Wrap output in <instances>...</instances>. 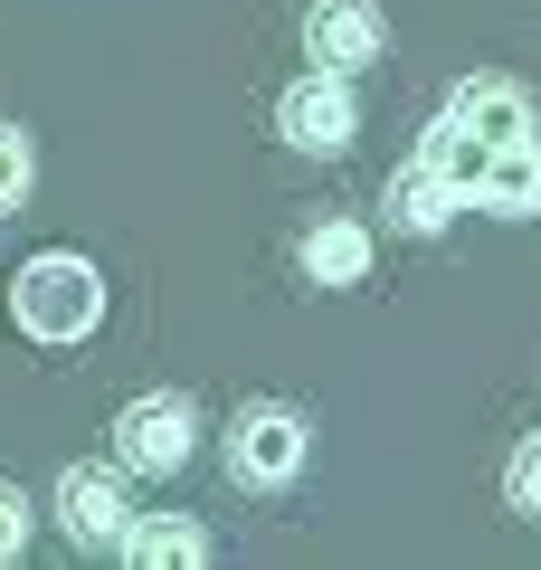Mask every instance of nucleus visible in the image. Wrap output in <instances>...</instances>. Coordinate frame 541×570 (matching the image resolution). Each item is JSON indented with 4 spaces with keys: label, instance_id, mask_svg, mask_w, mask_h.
<instances>
[{
    "label": "nucleus",
    "instance_id": "4",
    "mask_svg": "<svg viewBox=\"0 0 541 570\" xmlns=\"http://www.w3.org/2000/svg\"><path fill=\"white\" fill-rule=\"evenodd\" d=\"M276 134L295 142V153H352V134H361V105H352V86H342L333 67H314L304 86H285V105H276Z\"/></svg>",
    "mask_w": 541,
    "mask_h": 570
},
{
    "label": "nucleus",
    "instance_id": "7",
    "mask_svg": "<svg viewBox=\"0 0 541 570\" xmlns=\"http://www.w3.org/2000/svg\"><path fill=\"white\" fill-rule=\"evenodd\" d=\"M446 115H456L475 142H522L532 134V96H522L513 77H465L456 96H446Z\"/></svg>",
    "mask_w": 541,
    "mask_h": 570
},
{
    "label": "nucleus",
    "instance_id": "5",
    "mask_svg": "<svg viewBox=\"0 0 541 570\" xmlns=\"http://www.w3.org/2000/svg\"><path fill=\"white\" fill-rule=\"evenodd\" d=\"M381 0H314L304 10V58L314 67H333V77H352V67H371L381 58Z\"/></svg>",
    "mask_w": 541,
    "mask_h": 570
},
{
    "label": "nucleus",
    "instance_id": "8",
    "mask_svg": "<svg viewBox=\"0 0 541 570\" xmlns=\"http://www.w3.org/2000/svg\"><path fill=\"white\" fill-rule=\"evenodd\" d=\"M475 209H494V219H532V209H541V134L494 142V163H484Z\"/></svg>",
    "mask_w": 541,
    "mask_h": 570
},
{
    "label": "nucleus",
    "instance_id": "2",
    "mask_svg": "<svg viewBox=\"0 0 541 570\" xmlns=\"http://www.w3.org/2000/svg\"><path fill=\"white\" fill-rule=\"evenodd\" d=\"M304 456H314V438L285 400H247L228 419V475L238 485H285V475H304Z\"/></svg>",
    "mask_w": 541,
    "mask_h": 570
},
{
    "label": "nucleus",
    "instance_id": "3",
    "mask_svg": "<svg viewBox=\"0 0 541 570\" xmlns=\"http://www.w3.org/2000/svg\"><path fill=\"white\" fill-rule=\"evenodd\" d=\"M190 448H200V409L180 400V390H153V400H134L115 419V456L134 475H180V466H190Z\"/></svg>",
    "mask_w": 541,
    "mask_h": 570
},
{
    "label": "nucleus",
    "instance_id": "1",
    "mask_svg": "<svg viewBox=\"0 0 541 570\" xmlns=\"http://www.w3.org/2000/svg\"><path fill=\"white\" fill-rule=\"evenodd\" d=\"M10 314H20V333H39V343H86V333L105 324V276L86 257H29L20 285H10Z\"/></svg>",
    "mask_w": 541,
    "mask_h": 570
},
{
    "label": "nucleus",
    "instance_id": "6",
    "mask_svg": "<svg viewBox=\"0 0 541 570\" xmlns=\"http://www.w3.org/2000/svg\"><path fill=\"white\" fill-rule=\"evenodd\" d=\"M58 513H67V542H86V551H115L124 523H134L124 485H115V475H96V466H77V475L58 485Z\"/></svg>",
    "mask_w": 541,
    "mask_h": 570
},
{
    "label": "nucleus",
    "instance_id": "11",
    "mask_svg": "<svg viewBox=\"0 0 541 570\" xmlns=\"http://www.w3.org/2000/svg\"><path fill=\"white\" fill-rule=\"evenodd\" d=\"M304 276L314 285H361L371 276V238H361L352 219H323L314 238H304Z\"/></svg>",
    "mask_w": 541,
    "mask_h": 570
},
{
    "label": "nucleus",
    "instance_id": "13",
    "mask_svg": "<svg viewBox=\"0 0 541 570\" xmlns=\"http://www.w3.org/2000/svg\"><path fill=\"white\" fill-rule=\"evenodd\" d=\"M503 504L541 523V438H522V448H513V466H503Z\"/></svg>",
    "mask_w": 541,
    "mask_h": 570
},
{
    "label": "nucleus",
    "instance_id": "14",
    "mask_svg": "<svg viewBox=\"0 0 541 570\" xmlns=\"http://www.w3.org/2000/svg\"><path fill=\"white\" fill-rule=\"evenodd\" d=\"M20 551H29V504L0 485V561H20Z\"/></svg>",
    "mask_w": 541,
    "mask_h": 570
},
{
    "label": "nucleus",
    "instance_id": "12",
    "mask_svg": "<svg viewBox=\"0 0 541 570\" xmlns=\"http://www.w3.org/2000/svg\"><path fill=\"white\" fill-rule=\"evenodd\" d=\"M29 181H39V153H29L20 124H0V209H20V200H29Z\"/></svg>",
    "mask_w": 541,
    "mask_h": 570
},
{
    "label": "nucleus",
    "instance_id": "9",
    "mask_svg": "<svg viewBox=\"0 0 541 570\" xmlns=\"http://www.w3.org/2000/svg\"><path fill=\"white\" fill-rule=\"evenodd\" d=\"M115 551H124V561H142V570H190V561H209V532L200 523H161V513L142 523V513H134Z\"/></svg>",
    "mask_w": 541,
    "mask_h": 570
},
{
    "label": "nucleus",
    "instance_id": "10",
    "mask_svg": "<svg viewBox=\"0 0 541 570\" xmlns=\"http://www.w3.org/2000/svg\"><path fill=\"white\" fill-rule=\"evenodd\" d=\"M390 219H400L409 238H437V228L456 219V190H446L427 163H409V171H390Z\"/></svg>",
    "mask_w": 541,
    "mask_h": 570
}]
</instances>
